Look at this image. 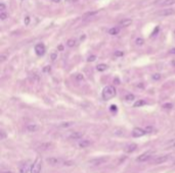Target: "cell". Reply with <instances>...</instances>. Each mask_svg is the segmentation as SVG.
Listing matches in <instances>:
<instances>
[{
    "mask_svg": "<svg viewBox=\"0 0 175 173\" xmlns=\"http://www.w3.org/2000/svg\"><path fill=\"white\" fill-rule=\"evenodd\" d=\"M6 59V56H5V55H1V61H4V60Z\"/></svg>",
    "mask_w": 175,
    "mask_h": 173,
    "instance_id": "cell-38",
    "label": "cell"
},
{
    "mask_svg": "<svg viewBox=\"0 0 175 173\" xmlns=\"http://www.w3.org/2000/svg\"><path fill=\"white\" fill-rule=\"evenodd\" d=\"M143 43H144V40H143L142 38H137V39L135 40V44L137 46H142Z\"/></svg>",
    "mask_w": 175,
    "mask_h": 173,
    "instance_id": "cell-25",
    "label": "cell"
},
{
    "mask_svg": "<svg viewBox=\"0 0 175 173\" xmlns=\"http://www.w3.org/2000/svg\"><path fill=\"white\" fill-rule=\"evenodd\" d=\"M131 23H132V21L131 19H129V18L124 19V21H120V25H121V27H129Z\"/></svg>",
    "mask_w": 175,
    "mask_h": 173,
    "instance_id": "cell-16",
    "label": "cell"
},
{
    "mask_svg": "<svg viewBox=\"0 0 175 173\" xmlns=\"http://www.w3.org/2000/svg\"><path fill=\"white\" fill-rule=\"evenodd\" d=\"M35 52L38 56H43L45 53V46L43 44H37L35 46Z\"/></svg>",
    "mask_w": 175,
    "mask_h": 173,
    "instance_id": "cell-5",
    "label": "cell"
},
{
    "mask_svg": "<svg viewBox=\"0 0 175 173\" xmlns=\"http://www.w3.org/2000/svg\"><path fill=\"white\" fill-rule=\"evenodd\" d=\"M74 124L73 121H68V122H62L60 124V127H69V126H72Z\"/></svg>",
    "mask_w": 175,
    "mask_h": 173,
    "instance_id": "cell-20",
    "label": "cell"
},
{
    "mask_svg": "<svg viewBox=\"0 0 175 173\" xmlns=\"http://www.w3.org/2000/svg\"><path fill=\"white\" fill-rule=\"evenodd\" d=\"M169 159V156L168 155H164V156H159V157H157L156 159L154 160V164L158 165V164H162V163H165L167 160Z\"/></svg>",
    "mask_w": 175,
    "mask_h": 173,
    "instance_id": "cell-6",
    "label": "cell"
},
{
    "mask_svg": "<svg viewBox=\"0 0 175 173\" xmlns=\"http://www.w3.org/2000/svg\"><path fill=\"white\" fill-rule=\"evenodd\" d=\"M153 80H159L160 78H161V74H159V73H155V74H153Z\"/></svg>",
    "mask_w": 175,
    "mask_h": 173,
    "instance_id": "cell-28",
    "label": "cell"
},
{
    "mask_svg": "<svg viewBox=\"0 0 175 173\" xmlns=\"http://www.w3.org/2000/svg\"><path fill=\"white\" fill-rule=\"evenodd\" d=\"M6 137V134H5L4 130H0V139H4Z\"/></svg>",
    "mask_w": 175,
    "mask_h": 173,
    "instance_id": "cell-29",
    "label": "cell"
},
{
    "mask_svg": "<svg viewBox=\"0 0 175 173\" xmlns=\"http://www.w3.org/2000/svg\"><path fill=\"white\" fill-rule=\"evenodd\" d=\"M41 158L37 157L34 163H33L32 167H31V173H40V171H41Z\"/></svg>",
    "mask_w": 175,
    "mask_h": 173,
    "instance_id": "cell-3",
    "label": "cell"
},
{
    "mask_svg": "<svg viewBox=\"0 0 175 173\" xmlns=\"http://www.w3.org/2000/svg\"><path fill=\"white\" fill-rule=\"evenodd\" d=\"M174 33H175V31H174Z\"/></svg>",
    "mask_w": 175,
    "mask_h": 173,
    "instance_id": "cell-45",
    "label": "cell"
},
{
    "mask_svg": "<svg viewBox=\"0 0 175 173\" xmlns=\"http://www.w3.org/2000/svg\"><path fill=\"white\" fill-rule=\"evenodd\" d=\"M75 78H76L77 80H79V82H80V80H84V76H83V75L81 74V73H77V74L75 75Z\"/></svg>",
    "mask_w": 175,
    "mask_h": 173,
    "instance_id": "cell-27",
    "label": "cell"
},
{
    "mask_svg": "<svg viewBox=\"0 0 175 173\" xmlns=\"http://www.w3.org/2000/svg\"><path fill=\"white\" fill-rule=\"evenodd\" d=\"M136 149H137V145H136V143H129V145H127L124 148V151L125 153H132L134 152Z\"/></svg>",
    "mask_w": 175,
    "mask_h": 173,
    "instance_id": "cell-8",
    "label": "cell"
},
{
    "mask_svg": "<svg viewBox=\"0 0 175 173\" xmlns=\"http://www.w3.org/2000/svg\"><path fill=\"white\" fill-rule=\"evenodd\" d=\"M46 162H47L48 164H50V165H52V166H54V165L60 164V160L58 159V158L51 157V158H47V159H46Z\"/></svg>",
    "mask_w": 175,
    "mask_h": 173,
    "instance_id": "cell-10",
    "label": "cell"
},
{
    "mask_svg": "<svg viewBox=\"0 0 175 173\" xmlns=\"http://www.w3.org/2000/svg\"><path fill=\"white\" fill-rule=\"evenodd\" d=\"M76 44H77L76 40H74V39H70V40H68V42H67V45L69 46V47H74V46H76Z\"/></svg>",
    "mask_w": 175,
    "mask_h": 173,
    "instance_id": "cell-22",
    "label": "cell"
},
{
    "mask_svg": "<svg viewBox=\"0 0 175 173\" xmlns=\"http://www.w3.org/2000/svg\"><path fill=\"white\" fill-rule=\"evenodd\" d=\"M84 39H85V35H83V36L80 37V40H81V41H82V40H84Z\"/></svg>",
    "mask_w": 175,
    "mask_h": 173,
    "instance_id": "cell-41",
    "label": "cell"
},
{
    "mask_svg": "<svg viewBox=\"0 0 175 173\" xmlns=\"http://www.w3.org/2000/svg\"><path fill=\"white\" fill-rule=\"evenodd\" d=\"M163 107L164 108H172V104H165Z\"/></svg>",
    "mask_w": 175,
    "mask_h": 173,
    "instance_id": "cell-35",
    "label": "cell"
},
{
    "mask_svg": "<svg viewBox=\"0 0 175 173\" xmlns=\"http://www.w3.org/2000/svg\"><path fill=\"white\" fill-rule=\"evenodd\" d=\"M95 58H96V57L94 56V55H91V56H89L87 58V61L88 62H92V61H94L95 60Z\"/></svg>",
    "mask_w": 175,
    "mask_h": 173,
    "instance_id": "cell-30",
    "label": "cell"
},
{
    "mask_svg": "<svg viewBox=\"0 0 175 173\" xmlns=\"http://www.w3.org/2000/svg\"><path fill=\"white\" fill-rule=\"evenodd\" d=\"M7 16H8V13L5 12V11H2L1 13H0V19H1V21H4V19H6L7 18Z\"/></svg>",
    "mask_w": 175,
    "mask_h": 173,
    "instance_id": "cell-26",
    "label": "cell"
},
{
    "mask_svg": "<svg viewBox=\"0 0 175 173\" xmlns=\"http://www.w3.org/2000/svg\"><path fill=\"white\" fill-rule=\"evenodd\" d=\"M29 171V165L28 164H23L20 168V173H28Z\"/></svg>",
    "mask_w": 175,
    "mask_h": 173,
    "instance_id": "cell-19",
    "label": "cell"
},
{
    "mask_svg": "<svg viewBox=\"0 0 175 173\" xmlns=\"http://www.w3.org/2000/svg\"><path fill=\"white\" fill-rule=\"evenodd\" d=\"M171 53H174V54H175V48H173L172 50H171Z\"/></svg>",
    "mask_w": 175,
    "mask_h": 173,
    "instance_id": "cell-43",
    "label": "cell"
},
{
    "mask_svg": "<svg viewBox=\"0 0 175 173\" xmlns=\"http://www.w3.org/2000/svg\"><path fill=\"white\" fill-rule=\"evenodd\" d=\"M165 148L166 149H169V148H175V139H169L167 143H165Z\"/></svg>",
    "mask_w": 175,
    "mask_h": 173,
    "instance_id": "cell-13",
    "label": "cell"
},
{
    "mask_svg": "<svg viewBox=\"0 0 175 173\" xmlns=\"http://www.w3.org/2000/svg\"><path fill=\"white\" fill-rule=\"evenodd\" d=\"M24 23H25L26 25H29V23H30V17H29V16H26L25 19H24Z\"/></svg>",
    "mask_w": 175,
    "mask_h": 173,
    "instance_id": "cell-31",
    "label": "cell"
},
{
    "mask_svg": "<svg viewBox=\"0 0 175 173\" xmlns=\"http://www.w3.org/2000/svg\"><path fill=\"white\" fill-rule=\"evenodd\" d=\"M115 55H116V56H123V55H124V53L121 52V51H116Z\"/></svg>",
    "mask_w": 175,
    "mask_h": 173,
    "instance_id": "cell-33",
    "label": "cell"
},
{
    "mask_svg": "<svg viewBox=\"0 0 175 173\" xmlns=\"http://www.w3.org/2000/svg\"><path fill=\"white\" fill-rule=\"evenodd\" d=\"M1 173H14V172H12V171H8V170H7V171H2Z\"/></svg>",
    "mask_w": 175,
    "mask_h": 173,
    "instance_id": "cell-40",
    "label": "cell"
},
{
    "mask_svg": "<svg viewBox=\"0 0 175 173\" xmlns=\"http://www.w3.org/2000/svg\"><path fill=\"white\" fill-rule=\"evenodd\" d=\"M158 32H159V27H157L156 29H155V31H154V33H153L152 36H154V35H155V34H157V33H158Z\"/></svg>",
    "mask_w": 175,
    "mask_h": 173,
    "instance_id": "cell-37",
    "label": "cell"
},
{
    "mask_svg": "<svg viewBox=\"0 0 175 173\" xmlns=\"http://www.w3.org/2000/svg\"><path fill=\"white\" fill-rule=\"evenodd\" d=\"M145 133H147V131H145L144 129H142V128H139V127H135L133 130H132V137H142V135H144Z\"/></svg>",
    "mask_w": 175,
    "mask_h": 173,
    "instance_id": "cell-4",
    "label": "cell"
},
{
    "mask_svg": "<svg viewBox=\"0 0 175 173\" xmlns=\"http://www.w3.org/2000/svg\"><path fill=\"white\" fill-rule=\"evenodd\" d=\"M5 8H6V5H5L4 3H1V4H0V11H1V12L4 11Z\"/></svg>",
    "mask_w": 175,
    "mask_h": 173,
    "instance_id": "cell-32",
    "label": "cell"
},
{
    "mask_svg": "<svg viewBox=\"0 0 175 173\" xmlns=\"http://www.w3.org/2000/svg\"><path fill=\"white\" fill-rule=\"evenodd\" d=\"M158 3L162 5H173L175 4V0H161Z\"/></svg>",
    "mask_w": 175,
    "mask_h": 173,
    "instance_id": "cell-14",
    "label": "cell"
},
{
    "mask_svg": "<svg viewBox=\"0 0 175 173\" xmlns=\"http://www.w3.org/2000/svg\"><path fill=\"white\" fill-rule=\"evenodd\" d=\"M51 147H52V143H44L40 145V149H42V150H48Z\"/></svg>",
    "mask_w": 175,
    "mask_h": 173,
    "instance_id": "cell-17",
    "label": "cell"
},
{
    "mask_svg": "<svg viewBox=\"0 0 175 173\" xmlns=\"http://www.w3.org/2000/svg\"><path fill=\"white\" fill-rule=\"evenodd\" d=\"M134 95H132V94H128V95L125 96V100L127 101V102H130V101H133L134 100Z\"/></svg>",
    "mask_w": 175,
    "mask_h": 173,
    "instance_id": "cell-23",
    "label": "cell"
},
{
    "mask_svg": "<svg viewBox=\"0 0 175 173\" xmlns=\"http://www.w3.org/2000/svg\"><path fill=\"white\" fill-rule=\"evenodd\" d=\"M82 137H83V132H80V131H73V132H72V133L69 135V139H80Z\"/></svg>",
    "mask_w": 175,
    "mask_h": 173,
    "instance_id": "cell-9",
    "label": "cell"
},
{
    "mask_svg": "<svg viewBox=\"0 0 175 173\" xmlns=\"http://www.w3.org/2000/svg\"><path fill=\"white\" fill-rule=\"evenodd\" d=\"M116 96V89L113 86H106L102 91V98L104 100H110Z\"/></svg>",
    "mask_w": 175,
    "mask_h": 173,
    "instance_id": "cell-1",
    "label": "cell"
},
{
    "mask_svg": "<svg viewBox=\"0 0 175 173\" xmlns=\"http://www.w3.org/2000/svg\"><path fill=\"white\" fill-rule=\"evenodd\" d=\"M106 68H108V65H106V64H98V65L96 66V69L98 71H104L106 70Z\"/></svg>",
    "mask_w": 175,
    "mask_h": 173,
    "instance_id": "cell-21",
    "label": "cell"
},
{
    "mask_svg": "<svg viewBox=\"0 0 175 173\" xmlns=\"http://www.w3.org/2000/svg\"><path fill=\"white\" fill-rule=\"evenodd\" d=\"M145 104V102L143 100H139L137 101V102L134 103V107H141V106H143V105Z\"/></svg>",
    "mask_w": 175,
    "mask_h": 173,
    "instance_id": "cell-24",
    "label": "cell"
},
{
    "mask_svg": "<svg viewBox=\"0 0 175 173\" xmlns=\"http://www.w3.org/2000/svg\"><path fill=\"white\" fill-rule=\"evenodd\" d=\"M111 110H112V111H114V110H117V106H116V105H112V106H111Z\"/></svg>",
    "mask_w": 175,
    "mask_h": 173,
    "instance_id": "cell-36",
    "label": "cell"
},
{
    "mask_svg": "<svg viewBox=\"0 0 175 173\" xmlns=\"http://www.w3.org/2000/svg\"><path fill=\"white\" fill-rule=\"evenodd\" d=\"M109 161V157H99V158H94V159L90 160L89 163L91 166H100V165L104 164Z\"/></svg>",
    "mask_w": 175,
    "mask_h": 173,
    "instance_id": "cell-2",
    "label": "cell"
},
{
    "mask_svg": "<svg viewBox=\"0 0 175 173\" xmlns=\"http://www.w3.org/2000/svg\"><path fill=\"white\" fill-rule=\"evenodd\" d=\"M58 50H60V51H62V50H64V46H62V45H60V46H58Z\"/></svg>",
    "mask_w": 175,
    "mask_h": 173,
    "instance_id": "cell-39",
    "label": "cell"
},
{
    "mask_svg": "<svg viewBox=\"0 0 175 173\" xmlns=\"http://www.w3.org/2000/svg\"><path fill=\"white\" fill-rule=\"evenodd\" d=\"M27 130L28 131H31V132H35L37 131V130L39 129V126L36 125V124H29V125H27Z\"/></svg>",
    "mask_w": 175,
    "mask_h": 173,
    "instance_id": "cell-12",
    "label": "cell"
},
{
    "mask_svg": "<svg viewBox=\"0 0 175 173\" xmlns=\"http://www.w3.org/2000/svg\"><path fill=\"white\" fill-rule=\"evenodd\" d=\"M173 12H174V10H173V9H167V10L159 11V12H158V14H159V15H170V14H172Z\"/></svg>",
    "mask_w": 175,
    "mask_h": 173,
    "instance_id": "cell-15",
    "label": "cell"
},
{
    "mask_svg": "<svg viewBox=\"0 0 175 173\" xmlns=\"http://www.w3.org/2000/svg\"><path fill=\"white\" fill-rule=\"evenodd\" d=\"M52 1H53L54 3H60V0H52Z\"/></svg>",
    "mask_w": 175,
    "mask_h": 173,
    "instance_id": "cell-42",
    "label": "cell"
},
{
    "mask_svg": "<svg viewBox=\"0 0 175 173\" xmlns=\"http://www.w3.org/2000/svg\"><path fill=\"white\" fill-rule=\"evenodd\" d=\"M174 164H175V161H174Z\"/></svg>",
    "mask_w": 175,
    "mask_h": 173,
    "instance_id": "cell-44",
    "label": "cell"
},
{
    "mask_svg": "<svg viewBox=\"0 0 175 173\" xmlns=\"http://www.w3.org/2000/svg\"><path fill=\"white\" fill-rule=\"evenodd\" d=\"M151 157H152V155H151L150 153H144V154H142V155L136 158V162H145L149 159H151Z\"/></svg>",
    "mask_w": 175,
    "mask_h": 173,
    "instance_id": "cell-7",
    "label": "cell"
},
{
    "mask_svg": "<svg viewBox=\"0 0 175 173\" xmlns=\"http://www.w3.org/2000/svg\"><path fill=\"white\" fill-rule=\"evenodd\" d=\"M91 145V141H88V139H82V141L79 143V147L80 148H87Z\"/></svg>",
    "mask_w": 175,
    "mask_h": 173,
    "instance_id": "cell-11",
    "label": "cell"
},
{
    "mask_svg": "<svg viewBox=\"0 0 175 173\" xmlns=\"http://www.w3.org/2000/svg\"><path fill=\"white\" fill-rule=\"evenodd\" d=\"M120 32L119 27H112V29H110L109 30V34L112 35V36H115V35H118Z\"/></svg>",
    "mask_w": 175,
    "mask_h": 173,
    "instance_id": "cell-18",
    "label": "cell"
},
{
    "mask_svg": "<svg viewBox=\"0 0 175 173\" xmlns=\"http://www.w3.org/2000/svg\"><path fill=\"white\" fill-rule=\"evenodd\" d=\"M56 57H58V54H56V53H52V54H51V60H55Z\"/></svg>",
    "mask_w": 175,
    "mask_h": 173,
    "instance_id": "cell-34",
    "label": "cell"
}]
</instances>
